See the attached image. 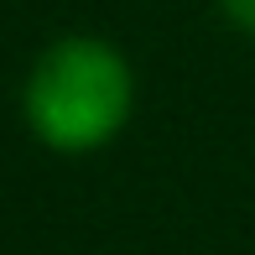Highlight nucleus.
<instances>
[{
	"mask_svg": "<svg viewBox=\"0 0 255 255\" xmlns=\"http://www.w3.org/2000/svg\"><path fill=\"white\" fill-rule=\"evenodd\" d=\"M130 68L99 37H63L26 78V120L52 151H99L130 115Z\"/></svg>",
	"mask_w": 255,
	"mask_h": 255,
	"instance_id": "f257e3e1",
	"label": "nucleus"
},
{
	"mask_svg": "<svg viewBox=\"0 0 255 255\" xmlns=\"http://www.w3.org/2000/svg\"><path fill=\"white\" fill-rule=\"evenodd\" d=\"M219 5H224V16L235 21L240 31H250V37H255V0H219Z\"/></svg>",
	"mask_w": 255,
	"mask_h": 255,
	"instance_id": "f03ea898",
	"label": "nucleus"
}]
</instances>
